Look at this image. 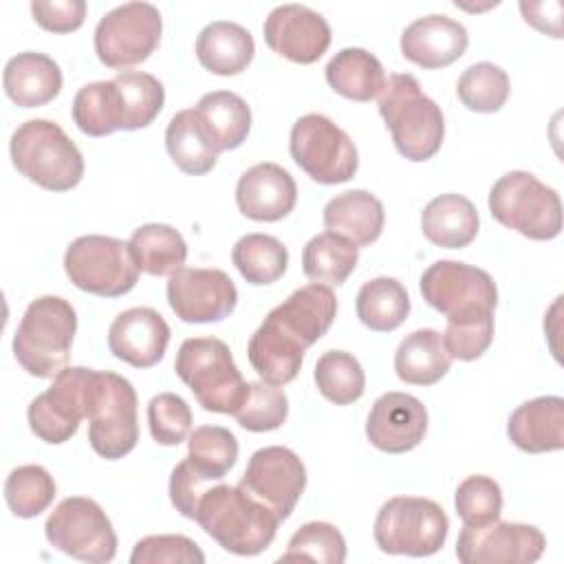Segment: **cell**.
Masks as SVG:
<instances>
[{"instance_id":"obj_17","label":"cell","mask_w":564,"mask_h":564,"mask_svg":"<svg viewBox=\"0 0 564 564\" xmlns=\"http://www.w3.org/2000/svg\"><path fill=\"white\" fill-rule=\"evenodd\" d=\"M544 549V533L522 522L463 524L456 540V557L463 564H531L542 557Z\"/></svg>"},{"instance_id":"obj_30","label":"cell","mask_w":564,"mask_h":564,"mask_svg":"<svg viewBox=\"0 0 564 564\" xmlns=\"http://www.w3.org/2000/svg\"><path fill=\"white\" fill-rule=\"evenodd\" d=\"M196 115L218 152L236 150L251 130V110L247 101L231 90H212L196 104Z\"/></svg>"},{"instance_id":"obj_40","label":"cell","mask_w":564,"mask_h":564,"mask_svg":"<svg viewBox=\"0 0 564 564\" xmlns=\"http://www.w3.org/2000/svg\"><path fill=\"white\" fill-rule=\"evenodd\" d=\"M187 460L207 480L220 482L238 460V441L223 425H200L187 436Z\"/></svg>"},{"instance_id":"obj_5","label":"cell","mask_w":564,"mask_h":564,"mask_svg":"<svg viewBox=\"0 0 564 564\" xmlns=\"http://www.w3.org/2000/svg\"><path fill=\"white\" fill-rule=\"evenodd\" d=\"M13 167L31 183L68 192L84 176V156L70 137L48 119H29L15 128L9 141Z\"/></svg>"},{"instance_id":"obj_41","label":"cell","mask_w":564,"mask_h":564,"mask_svg":"<svg viewBox=\"0 0 564 564\" xmlns=\"http://www.w3.org/2000/svg\"><path fill=\"white\" fill-rule=\"evenodd\" d=\"M456 95L467 110L498 112L509 99V77L500 66L478 62L463 70L456 82Z\"/></svg>"},{"instance_id":"obj_38","label":"cell","mask_w":564,"mask_h":564,"mask_svg":"<svg viewBox=\"0 0 564 564\" xmlns=\"http://www.w3.org/2000/svg\"><path fill=\"white\" fill-rule=\"evenodd\" d=\"M73 121L88 137H106L121 130V106L115 82L82 86L73 99Z\"/></svg>"},{"instance_id":"obj_9","label":"cell","mask_w":564,"mask_h":564,"mask_svg":"<svg viewBox=\"0 0 564 564\" xmlns=\"http://www.w3.org/2000/svg\"><path fill=\"white\" fill-rule=\"evenodd\" d=\"M449 518L441 505L421 496H394L375 518V542L383 553L427 557L443 549Z\"/></svg>"},{"instance_id":"obj_50","label":"cell","mask_w":564,"mask_h":564,"mask_svg":"<svg viewBox=\"0 0 564 564\" xmlns=\"http://www.w3.org/2000/svg\"><path fill=\"white\" fill-rule=\"evenodd\" d=\"M33 20L51 33H70L77 31L86 20L84 0H33L31 2Z\"/></svg>"},{"instance_id":"obj_42","label":"cell","mask_w":564,"mask_h":564,"mask_svg":"<svg viewBox=\"0 0 564 564\" xmlns=\"http://www.w3.org/2000/svg\"><path fill=\"white\" fill-rule=\"evenodd\" d=\"M55 498V480L42 465H20L4 480V500L13 516L35 518Z\"/></svg>"},{"instance_id":"obj_7","label":"cell","mask_w":564,"mask_h":564,"mask_svg":"<svg viewBox=\"0 0 564 564\" xmlns=\"http://www.w3.org/2000/svg\"><path fill=\"white\" fill-rule=\"evenodd\" d=\"M88 443L106 460L130 454L139 441L137 392L112 370H93L86 399Z\"/></svg>"},{"instance_id":"obj_36","label":"cell","mask_w":564,"mask_h":564,"mask_svg":"<svg viewBox=\"0 0 564 564\" xmlns=\"http://www.w3.org/2000/svg\"><path fill=\"white\" fill-rule=\"evenodd\" d=\"M231 262L249 284L264 286L284 275L289 251L275 236L247 234L234 245Z\"/></svg>"},{"instance_id":"obj_31","label":"cell","mask_w":564,"mask_h":564,"mask_svg":"<svg viewBox=\"0 0 564 564\" xmlns=\"http://www.w3.org/2000/svg\"><path fill=\"white\" fill-rule=\"evenodd\" d=\"M324 73H326L328 86L337 95L352 101L375 99L386 84V73L381 62L366 48H357V46H348L335 53L328 59Z\"/></svg>"},{"instance_id":"obj_11","label":"cell","mask_w":564,"mask_h":564,"mask_svg":"<svg viewBox=\"0 0 564 564\" xmlns=\"http://www.w3.org/2000/svg\"><path fill=\"white\" fill-rule=\"evenodd\" d=\"M423 300L447 322L476 319L494 315L498 289L494 278L471 264L458 260H438L430 264L419 282Z\"/></svg>"},{"instance_id":"obj_51","label":"cell","mask_w":564,"mask_h":564,"mask_svg":"<svg viewBox=\"0 0 564 564\" xmlns=\"http://www.w3.org/2000/svg\"><path fill=\"white\" fill-rule=\"evenodd\" d=\"M553 7V2H520V11L524 15V20L535 26L538 31L551 35V37H562V26L560 20H551L546 18L549 9Z\"/></svg>"},{"instance_id":"obj_46","label":"cell","mask_w":564,"mask_h":564,"mask_svg":"<svg viewBox=\"0 0 564 564\" xmlns=\"http://www.w3.org/2000/svg\"><path fill=\"white\" fill-rule=\"evenodd\" d=\"M192 410L174 392H161L148 403V427L159 445H178L192 434Z\"/></svg>"},{"instance_id":"obj_14","label":"cell","mask_w":564,"mask_h":564,"mask_svg":"<svg viewBox=\"0 0 564 564\" xmlns=\"http://www.w3.org/2000/svg\"><path fill=\"white\" fill-rule=\"evenodd\" d=\"M161 11L150 2H126L110 9L95 26V53L108 68L145 62L159 46Z\"/></svg>"},{"instance_id":"obj_24","label":"cell","mask_w":564,"mask_h":564,"mask_svg":"<svg viewBox=\"0 0 564 564\" xmlns=\"http://www.w3.org/2000/svg\"><path fill=\"white\" fill-rule=\"evenodd\" d=\"M509 441L527 454L557 452L564 447V399L535 397L520 403L507 421Z\"/></svg>"},{"instance_id":"obj_48","label":"cell","mask_w":564,"mask_h":564,"mask_svg":"<svg viewBox=\"0 0 564 564\" xmlns=\"http://www.w3.org/2000/svg\"><path fill=\"white\" fill-rule=\"evenodd\" d=\"M494 341V315L463 319V322H447L443 333L445 350L452 359L458 361H474Z\"/></svg>"},{"instance_id":"obj_16","label":"cell","mask_w":564,"mask_h":564,"mask_svg":"<svg viewBox=\"0 0 564 564\" xmlns=\"http://www.w3.org/2000/svg\"><path fill=\"white\" fill-rule=\"evenodd\" d=\"M238 485L264 502L282 522L293 513L306 489V467L293 449L269 445L251 454Z\"/></svg>"},{"instance_id":"obj_13","label":"cell","mask_w":564,"mask_h":564,"mask_svg":"<svg viewBox=\"0 0 564 564\" xmlns=\"http://www.w3.org/2000/svg\"><path fill=\"white\" fill-rule=\"evenodd\" d=\"M44 533L51 546L88 564H106L117 555V533L106 511L84 496L64 498L46 518Z\"/></svg>"},{"instance_id":"obj_8","label":"cell","mask_w":564,"mask_h":564,"mask_svg":"<svg viewBox=\"0 0 564 564\" xmlns=\"http://www.w3.org/2000/svg\"><path fill=\"white\" fill-rule=\"evenodd\" d=\"M489 212L502 227L531 240H553L562 231L560 194L531 172L502 174L489 189Z\"/></svg>"},{"instance_id":"obj_35","label":"cell","mask_w":564,"mask_h":564,"mask_svg":"<svg viewBox=\"0 0 564 564\" xmlns=\"http://www.w3.org/2000/svg\"><path fill=\"white\" fill-rule=\"evenodd\" d=\"M359 262V247L346 238L324 231L313 236L302 251L304 275L324 286H339L348 280Z\"/></svg>"},{"instance_id":"obj_29","label":"cell","mask_w":564,"mask_h":564,"mask_svg":"<svg viewBox=\"0 0 564 564\" xmlns=\"http://www.w3.org/2000/svg\"><path fill=\"white\" fill-rule=\"evenodd\" d=\"M452 366L443 335L434 328H419L405 335L394 352V372L412 386H434Z\"/></svg>"},{"instance_id":"obj_1","label":"cell","mask_w":564,"mask_h":564,"mask_svg":"<svg viewBox=\"0 0 564 564\" xmlns=\"http://www.w3.org/2000/svg\"><path fill=\"white\" fill-rule=\"evenodd\" d=\"M337 297L330 286L306 284L269 311L249 337L247 355L258 377L271 386L291 383L304 361V350L330 328Z\"/></svg>"},{"instance_id":"obj_19","label":"cell","mask_w":564,"mask_h":564,"mask_svg":"<svg viewBox=\"0 0 564 564\" xmlns=\"http://www.w3.org/2000/svg\"><path fill=\"white\" fill-rule=\"evenodd\" d=\"M267 46L295 64L317 62L330 46L326 18L304 4L275 7L262 26Z\"/></svg>"},{"instance_id":"obj_25","label":"cell","mask_w":564,"mask_h":564,"mask_svg":"<svg viewBox=\"0 0 564 564\" xmlns=\"http://www.w3.org/2000/svg\"><path fill=\"white\" fill-rule=\"evenodd\" d=\"M2 86L15 106L40 108L59 95L62 70L46 53L24 51L7 62Z\"/></svg>"},{"instance_id":"obj_15","label":"cell","mask_w":564,"mask_h":564,"mask_svg":"<svg viewBox=\"0 0 564 564\" xmlns=\"http://www.w3.org/2000/svg\"><path fill=\"white\" fill-rule=\"evenodd\" d=\"M93 368L70 366L53 377L48 390L37 394L26 412L31 432L51 445H62L75 436L82 419H86L88 381Z\"/></svg>"},{"instance_id":"obj_49","label":"cell","mask_w":564,"mask_h":564,"mask_svg":"<svg viewBox=\"0 0 564 564\" xmlns=\"http://www.w3.org/2000/svg\"><path fill=\"white\" fill-rule=\"evenodd\" d=\"M212 487V480H207L200 471L192 467V463L185 458L181 460L170 476V500L176 507V511L189 520L196 516L198 500L203 494Z\"/></svg>"},{"instance_id":"obj_2","label":"cell","mask_w":564,"mask_h":564,"mask_svg":"<svg viewBox=\"0 0 564 564\" xmlns=\"http://www.w3.org/2000/svg\"><path fill=\"white\" fill-rule=\"evenodd\" d=\"M194 520L218 546L242 557L267 551L280 524V518L240 485L209 487L198 500Z\"/></svg>"},{"instance_id":"obj_32","label":"cell","mask_w":564,"mask_h":564,"mask_svg":"<svg viewBox=\"0 0 564 564\" xmlns=\"http://www.w3.org/2000/svg\"><path fill=\"white\" fill-rule=\"evenodd\" d=\"M165 148L174 165L192 176L212 172L220 154L194 108H185L170 119L165 128Z\"/></svg>"},{"instance_id":"obj_12","label":"cell","mask_w":564,"mask_h":564,"mask_svg":"<svg viewBox=\"0 0 564 564\" xmlns=\"http://www.w3.org/2000/svg\"><path fill=\"white\" fill-rule=\"evenodd\" d=\"M289 152L297 167L322 185L346 183L359 167L352 139L335 121L317 112H308L293 123Z\"/></svg>"},{"instance_id":"obj_21","label":"cell","mask_w":564,"mask_h":564,"mask_svg":"<svg viewBox=\"0 0 564 564\" xmlns=\"http://www.w3.org/2000/svg\"><path fill=\"white\" fill-rule=\"evenodd\" d=\"M167 344V322L159 311L148 306H134L119 313L108 328L110 352L134 368L156 366L163 359Z\"/></svg>"},{"instance_id":"obj_10","label":"cell","mask_w":564,"mask_h":564,"mask_svg":"<svg viewBox=\"0 0 564 564\" xmlns=\"http://www.w3.org/2000/svg\"><path fill=\"white\" fill-rule=\"evenodd\" d=\"M64 271L79 291L99 297L126 295L139 282L130 245L101 234L75 238L64 251Z\"/></svg>"},{"instance_id":"obj_45","label":"cell","mask_w":564,"mask_h":564,"mask_svg":"<svg viewBox=\"0 0 564 564\" xmlns=\"http://www.w3.org/2000/svg\"><path fill=\"white\" fill-rule=\"evenodd\" d=\"M454 507L463 524L480 527L500 518L502 491L500 485L482 474L467 476L458 482L454 494Z\"/></svg>"},{"instance_id":"obj_23","label":"cell","mask_w":564,"mask_h":564,"mask_svg":"<svg viewBox=\"0 0 564 564\" xmlns=\"http://www.w3.org/2000/svg\"><path fill=\"white\" fill-rule=\"evenodd\" d=\"M467 29L447 15H423L401 33V53L421 68H445L467 51Z\"/></svg>"},{"instance_id":"obj_22","label":"cell","mask_w":564,"mask_h":564,"mask_svg":"<svg viewBox=\"0 0 564 564\" xmlns=\"http://www.w3.org/2000/svg\"><path fill=\"white\" fill-rule=\"evenodd\" d=\"M297 203V185L293 176L278 163H256L236 185V205L242 216L258 223H275L293 212Z\"/></svg>"},{"instance_id":"obj_28","label":"cell","mask_w":564,"mask_h":564,"mask_svg":"<svg viewBox=\"0 0 564 564\" xmlns=\"http://www.w3.org/2000/svg\"><path fill=\"white\" fill-rule=\"evenodd\" d=\"M478 212L463 194L434 196L421 212L423 236L443 249H463L478 234Z\"/></svg>"},{"instance_id":"obj_26","label":"cell","mask_w":564,"mask_h":564,"mask_svg":"<svg viewBox=\"0 0 564 564\" xmlns=\"http://www.w3.org/2000/svg\"><path fill=\"white\" fill-rule=\"evenodd\" d=\"M386 212L381 200L366 189H348L333 196L324 207V227L352 242L355 247L372 245L383 231Z\"/></svg>"},{"instance_id":"obj_44","label":"cell","mask_w":564,"mask_h":564,"mask_svg":"<svg viewBox=\"0 0 564 564\" xmlns=\"http://www.w3.org/2000/svg\"><path fill=\"white\" fill-rule=\"evenodd\" d=\"M240 427L249 432H273L282 427L289 416V399L280 386L267 381H251L247 397L234 412Z\"/></svg>"},{"instance_id":"obj_47","label":"cell","mask_w":564,"mask_h":564,"mask_svg":"<svg viewBox=\"0 0 564 564\" xmlns=\"http://www.w3.org/2000/svg\"><path fill=\"white\" fill-rule=\"evenodd\" d=\"M132 564H203L205 553L187 535L141 538L130 555Z\"/></svg>"},{"instance_id":"obj_20","label":"cell","mask_w":564,"mask_h":564,"mask_svg":"<svg viewBox=\"0 0 564 564\" xmlns=\"http://www.w3.org/2000/svg\"><path fill=\"white\" fill-rule=\"evenodd\" d=\"M427 432L425 405L408 392L381 394L368 414L366 436L386 454H403L414 449Z\"/></svg>"},{"instance_id":"obj_27","label":"cell","mask_w":564,"mask_h":564,"mask_svg":"<svg viewBox=\"0 0 564 564\" xmlns=\"http://www.w3.org/2000/svg\"><path fill=\"white\" fill-rule=\"evenodd\" d=\"M256 53L251 33L227 20L209 22L196 37V57L214 75L231 77L242 73Z\"/></svg>"},{"instance_id":"obj_4","label":"cell","mask_w":564,"mask_h":564,"mask_svg":"<svg viewBox=\"0 0 564 564\" xmlns=\"http://www.w3.org/2000/svg\"><path fill=\"white\" fill-rule=\"evenodd\" d=\"M75 333L77 313L70 302L42 295L26 306L15 328L13 355L31 377L51 379L66 368Z\"/></svg>"},{"instance_id":"obj_18","label":"cell","mask_w":564,"mask_h":564,"mask_svg":"<svg viewBox=\"0 0 564 564\" xmlns=\"http://www.w3.org/2000/svg\"><path fill=\"white\" fill-rule=\"evenodd\" d=\"M165 293L170 308L187 324L220 322L238 304V289L220 269L181 267L170 275Z\"/></svg>"},{"instance_id":"obj_34","label":"cell","mask_w":564,"mask_h":564,"mask_svg":"<svg viewBox=\"0 0 564 564\" xmlns=\"http://www.w3.org/2000/svg\"><path fill=\"white\" fill-rule=\"evenodd\" d=\"M355 308L364 326L377 333H390L405 322L410 295L399 280L381 275L361 284Z\"/></svg>"},{"instance_id":"obj_6","label":"cell","mask_w":564,"mask_h":564,"mask_svg":"<svg viewBox=\"0 0 564 564\" xmlns=\"http://www.w3.org/2000/svg\"><path fill=\"white\" fill-rule=\"evenodd\" d=\"M174 370L207 412L234 414L249 383L234 364L229 346L218 337H189L181 344Z\"/></svg>"},{"instance_id":"obj_37","label":"cell","mask_w":564,"mask_h":564,"mask_svg":"<svg viewBox=\"0 0 564 564\" xmlns=\"http://www.w3.org/2000/svg\"><path fill=\"white\" fill-rule=\"evenodd\" d=\"M112 82L119 93L121 130L148 128L163 108V84L143 70H121Z\"/></svg>"},{"instance_id":"obj_3","label":"cell","mask_w":564,"mask_h":564,"mask_svg":"<svg viewBox=\"0 0 564 564\" xmlns=\"http://www.w3.org/2000/svg\"><path fill=\"white\" fill-rule=\"evenodd\" d=\"M379 97V115L390 130L397 152L414 163L432 159L445 137V119L414 75L392 73Z\"/></svg>"},{"instance_id":"obj_39","label":"cell","mask_w":564,"mask_h":564,"mask_svg":"<svg viewBox=\"0 0 564 564\" xmlns=\"http://www.w3.org/2000/svg\"><path fill=\"white\" fill-rule=\"evenodd\" d=\"M322 397L335 405L355 403L366 390V375L355 355L346 350H326L313 370Z\"/></svg>"},{"instance_id":"obj_43","label":"cell","mask_w":564,"mask_h":564,"mask_svg":"<svg viewBox=\"0 0 564 564\" xmlns=\"http://www.w3.org/2000/svg\"><path fill=\"white\" fill-rule=\"evenodd\" d=\"M280 562L311 560L324 564L346 562V540L339 529L330 522H306L289 540L286 551L278 557Z\"/></svg>"},{"instance_id":"obj_33","label":"cell","mask_w":564,"mask_h":564,"mask_svg":"<svg viewBox=\"0 0 564 564\" xmlns=\"http://www.w3.org/2000/svg\"><path fill=\"white\" fill-rule=\"evenodd\" d=\"M139 271L148 275H172L187 260L183 236L163 223H148L132 231L128 240Z\"/></svg>"}]
</instances>
